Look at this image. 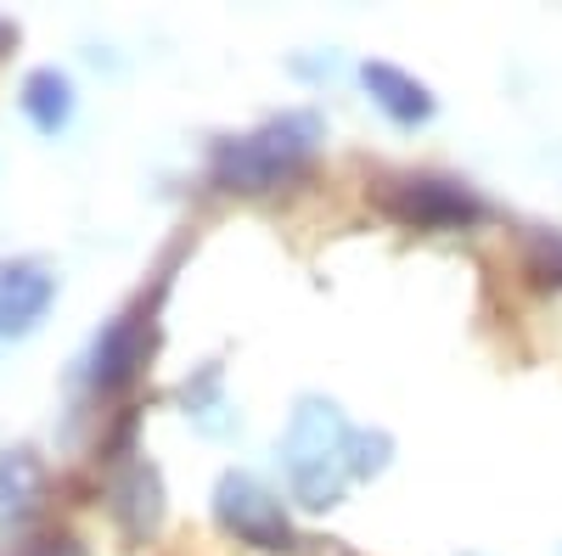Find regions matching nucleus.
<instances>
[{"mask_svg": "<svg viewBox=\"0 0 562 556\" xmlns=\"http://www.w3.org/2000/svg\"><path fill=\"white\" fill-rule=\"evenodd\" d=\"M7 45H18V29H12L7 18H0V52H7Z\"/></svg>", "mask_w": 562, "mask_h": 556, "instance_id": "obj_11", "label": "nucleus"}, {"mask_svg": "<svg viewBox=\"0 0 562 556\" xmlns=\"http://www.w3.org/2000/svg\"><path fill=\"white\" fill-rule=\"evenodd\" d=\"M360 79H366V90L378 97V107H383L394 124H428V118H434V97H428V84L411 79V73H400L394 63H366V68H360Z\"/></svg>", "mask_w": 562, "mask_h": 556, "instance_id": "obj_7", "label": "nucleus"}, {"mask_svg": "<svg viewBox=\"0 0 562 556\" xmlns=\"http://www.w3.org/2000/svg\"><path fill=\"white\" fill-rule=\"evenodd\" d=\"M400 225H416V230H467L484 219V203L467 192L456 180H434V174H405V180H389L383 197H378Z\"/></svg>", "mask_w": 562, "mask_h": 556, "instance_id": "obj_2", "label": "nucleus"}, {"mask_svg": "<svg viewBox=\"0 0 562 556\" xmlns=\"http://www.w3.org/2000/svg\"><path fill=\"white\" fill-rule=\"evenodd\" d=\"M52 298H57V275L45 264H34V259L7 264L0 270V332L7 338L34 332L45 320V309H52Z\"/></svg>", "mask_w": 562, "mask_h": 556, "instance_id": "obj_5", "label": "nucleus"}, {"mask_svg": "<svg viewBox=\"0 0 562 556\" xmlns=\"http://www.w3.org/2000/svg\"><path fill=\"white\" fill-rule=\"evenodd\" d=\"M23 113L40 135H57L74 118V79L57 73V68H34L23 79Z\"/></svg>", "mask_w": 562, "mask_h": 556, "instance_id": "obj_8", "label": "nucleus"}, {"mask_svg": "<svg viewBox=\"0 0 562 556\" xmlns=\"http://www.w3.org/2000/svg\"><path fill=\"white\" fill-rule=\"evenodd\" d=\"M108 506H113V518L124 523V534H130V540H147V534L158 529V518H164V500H158V473L147 467V461H130V467L113 478Z\"/></svg>", "mask_w": 562, "mask_h": 556, "instance_id": "obj_6", "label": "nucleus"}, {"mask_svg": "<svg viewBox=\"0 0 562 556\" xmlns=\"http://www.w3.org/2000/svg\"><path fill=\"white\" fill-rule=\"evenodd\" d=\"M158 298H140L135 309H124L119 320H108L97 349H90V388L97 394H119L135 383V371L153 360L158 343Z\"/></svg>", "mask_w": 562, "mask_h": 556, "instance_id": "obj_3", "label": "nucleus"}, {"mask_svg": "<svg viewBox=\"0 0 562 556\" xmlns=\"http://www.w3.org/2000/svg\"><path fill=\"white\" fill-rule=\"evenodd\" d=\"M18 556H85L68 534H45V540H34L29 551H18Z\"/></svg>", "mask_w": 562, "mask_h": 556, "instance_id": "obj_10", "label": "nucleus"}, {"mask_svg": "<svg viewBox=\"0 0 562 556\" xmlns=\"http://www.w3.org/2000/svg\"><path fill=\"white\" fill-rule=\"evenodd\" d=\"M315 147H321V118L315 113H281L254 135L220 141L209 174H214V185H225V192H248V197L276 192V185H288L293 174H304Z\"/></svg>", "mask_w": 562, "mask_h": 556, "instance_id": "obj_1", "label": "nucleus"}, {"mask_svg": "<svg viewBox=\"0 0 562 556\" xmlns=\"http://www.w3.org/2000/svg\"><path fill=\"white\" fill-rule=\"evenodd\" d=\"M40 495V461L34 450H7L0 455V518H23Z\"/></svg>", "mask_w": 562, "mask_h": 556, "instance_id": "obj_9", "label": "nucleus"}, {"mask_svg": "<svg viewBox=\"0 0 562 556\" xmlns=\"http://www.w3.org/2000/svg\"><path fill=\"white\" fill-rule=\"evenodd\" d=\"M220 523L237 534L243 545H259V551H293V529H288V512L281 500H270L254 478H220Z\"/></svg>", "mask_w": 562, "mask_h": 556, "instance_id": "obj_4", "label": "nucleus"}]
</instances>
